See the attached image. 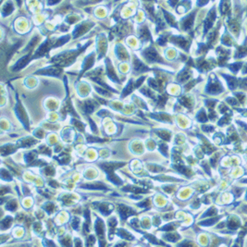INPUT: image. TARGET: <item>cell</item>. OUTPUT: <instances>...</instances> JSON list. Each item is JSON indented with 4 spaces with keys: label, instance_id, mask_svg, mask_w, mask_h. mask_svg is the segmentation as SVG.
<instances>
[{
    "label": "cell",
    "instance_id": "277c9868",
    "mask_svg": "<svg viewBox=\"0 0 247 247\" xmlns=\"http://www.w3.org/2000/svg\"><path fill=\"white\" fill-rule=\"evenodd\" d=\"M120 211H121V218H127L128 216H129V215L131 214L130 209H129V208H127V207L120 208Z\"/></svg>",
    "mask_w": 247,
    "mask_h": 247
},
{
    "label": "cell",
    "instance_id": "6da1fadb",
    "mask_svg": "<svg viewBox=\"0 0 247 247\" xmlns=\"http://www.w3.org/2000/svg\"><path fill=\"white\" fill-rule=\"evenodd\" d=\"M122 165L123 164H121V165H118V164H117V165H115V164H104L103 166H102V168L106 170V172L107 173L110 181H112L113 182H115L117 184H121V182L118 180L117 176H114V169L118 167L122 166Z\"/></svg>",
    "mask_w": 247,
    "mask_h": 247
},
{
    "label": "cell",
    "instance_id": "3957f363",
    "mask_svg": "<svg viewBox=\"0 0 247 247\" xmlns=\"http://www.w3.org/2000/svg\"><path fill=\"white\" fill-rule=\"evenodd\" d=\"M96 232L98 235H101L102 233H104V227L102 225V222L98 219V223L96 224Z\"/></svg>",
    "mask_w": 247,
    "mask_h": 247
},
{
    "label": "cell",
    "instance_id": "5b68a950",
    "mask_svg": "<svg viewBox=\"0 0 247 247\" xmlns=\"http://www.w3.org/2000/svg\"><path fill=\"white\" fill-rule=\"evenodd\" d=\"M217 220H218V218H213V219H211V220L205 221V222H203V223H201V224H203V225H211V224H213V222H216Z\"/></svg>",
    "mask_w": 247,
    "mask_h": 247
},
{
    "label": "cell",
    "instance_id": "7a4b0ae2",
    "mask_svg": "<svg viewBox=\"0 0 247 247\" xmlns=\"http://www.w3.org/2000/svg\"><path fill=\"white\" fill-rule=\"evenodd\" d=\"M16 113L18 115L19 118L21 120V121L24 124L25 128L28 129V120H27V117H26V114H25L23 108L20 106V103L18 102V104H17V107H16Z\"/></svg>",
    "mask_w": 247,
    "mask_h": 247
}]
</instances>
